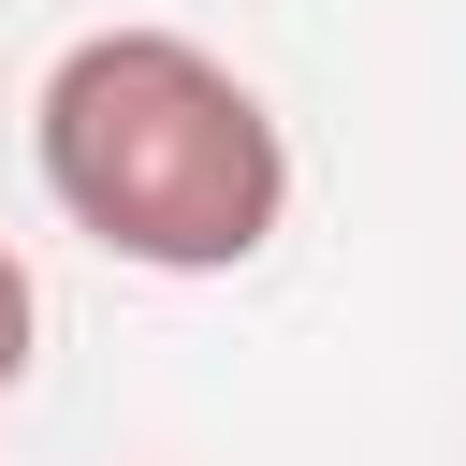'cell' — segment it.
<instances>
[{"instance_id": "cell-1", "label": "cell", "mask_w": 466, "mask_h": 466, "mask_svg": "<svg viewBox=\"0 0 466 466\" xmlns=\"http://www.w3.org/2000/svg\"><path fill=\"white\" fill-rule=\"evenodd\" d=\"M29 160H44V204L146 277H233L291 218L277 102L189 29H73L29 102Z\"/></svg>"}, {"instance_id": "cell-2", "label": "cell", "mask_w": 466, "mask_h": 466, "mask_svg": "<svg viewBox=\"0 0 466 466\" xmlns=\"http://www.w3.org/2000/svg\"><path fill=\"white\" fill-rule=\"evenodd\" d=\"M29 350H44V291H29V262L0 248V393L29 379Z\"/></svg>"}]
</instances>
